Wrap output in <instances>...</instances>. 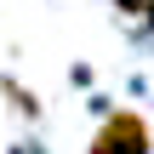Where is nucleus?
Instances as JSON below:
<instances>
[{
    "label": "nucleus",
    "mask_w": 154,
    "mask_h": 154,
    "mask_svg": "<svg viewBox=\"0 0 154 154\" xmlns=\"http://www.w3.org/2000/svg\"><path fill=\"white\" fill-rule=\"evenodd\" d=\"M91 154H149V126H143V114H131V109L109 114V120L97 126V137H91Z\"/></svg>",
    "instance_id": "nucleus-1"
}]
</instances>
